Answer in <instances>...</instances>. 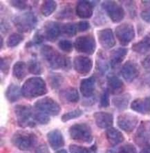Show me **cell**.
I'll list each match as a JSON object with an SVG mask.
<instances>
[{"label":"cell","instance_id":"681fc988","mask_svg":"<svg viewBox=\"0 0 150 153\" xmlns=\"http://www.w3.org/2000/svg\"><path fill=\"white\" fill-rule=\"evenodd\" d=\"M129 4H127V9H128L129 13L131 17L136 16V8L134 4V1H129Z\"/></svg>","mask_w":150,"mask_h":153},{"label":"cell","instance_id":"4316f807","mask_svg":"<svg viewBox=\"0 0 150 153\" xmlns=\"http://www.w3.org/2000/svg\"><path fill=\"white\" fill-rule=\"evenodd\" d=\"M110 68V64L105 54L103 51H100L97 55L95 69L101 75H104Z\"/></svg>","mask_w":150,"mask_h":153},{"label":"cell","instance_id":"836d02e7","mask_svg":"<svg viewBox=\"0 0 150 153\" xmlns=\"http://www.w3.org/2000/svg\"><path fill=\"white\" fill-rule=\"evenodd\" d=\"M62 34L68 37H73L76 36L78 33L77 24L74 23H66L61 25Z\"/></svg>","mask_w":150,"mask_h":153},{"label":"cell","instance_id":"d6a6232c","mask_svg":"<svg viewBox=\"0 0 150 153\" xmlns=\"http://www.w3.org/2000/svg\"><path fill=\"white\" fill-rule=\"evenodd\" d=\"M48 82L52 89H58L63 84L64 77L60 73H51L48 76Z\"/></svg>","mask_w":150,"mask_h":153},{"label":"cell","instance_id":"816d5d0a","mask_svg":"<svg viewBox=\"0 0 150 153\" xmlns=\"http://www.w3.org/2000/svg\"><path fill=\"white\" fill-rule=\"evenodd\" d=\"M9 29H10V25H9V24L8 23V22L2 20V22H1V31H2V33H6L9 30Z\"/></svg>","mask_w":150,"mask_h":153},{"label":"cell","instance_id":"f907efd6","mask_svg":"<svg viewBox=\"0 0 150 153\" xmlns=\"http://www.w3.org/2000/svg\"><path fill=\"white\" fill-rule=\"evenodd\" d=\"M35 153H50V151L46 144H41L36 148Z\"/></svg>","mask_w":150,"mask_h":153},{"label":"cell","instance_id":"2e32d148","mask_svg":"<svg viewBox=\"0 0 150 153\" xmlns=\"http://www.w3.org/2000/svg\"><path fill=\"white\" fill-rule=\"evenodd\" d=\"M140 71L138 65L132 61H127L122 66L120 74L127 82L131 83L139 75Z\"/></svg>","mask_w":150,"mask_h":153},{"label":"cell","instance_id":"f6af8a7d","mask_svg":"<svg viewBox=\"0 0 150 153\" xmlns=\"http://www.w3.org/2000/svg\"><path fill=\"white\" fill-rule=\"evenodd\" d=\"M45 38L43 35L42 33H41L40 30H38L35 34L33 35V40H32V42H33V45H40L42 44L44 42Z\"/></svg>","mask_w":150,"mask_h":153},{"label":"cell","instance_id":"6f0895ef","mask_svg":"<svg viewBox=\"0 0 150 153\" xmlns=\"http://www.w3.org/2000/svg\"><path fill=\"white\" fill-rule=\"evenodd\" d=\"M56 153H68V152L66 150L62 149V150H59L58 151H56Z\"/></svg>","mask_w":150,"mask_h":153},{"label":"cell","instance_id":"7c38bea8","mask_svg":"<svg viewBox=\"0 0 150 153\" xmlns=\"http://www.w3.org/2000/svg\"><path fill=\"white\" fill-rule=\"evenodd\" d=\"M135 143L139 146L148 145L150 143V121H142L138 126L134 137Z\"/></svg>","mask_w":150,"mask_h":153},{"label":"cell","instance_id":"60d3db41","mask_svg":"<svg viewBox=\"0 0 150 153\" xmlns=\"http://www.w3.org/2000/svg\"><path fill=\"white\" fill-rule=\"evenodd\" d=\"M9 4L11 6L20 10H26L28 8V1H24V0H13V1H9Z\"/></svg>","mask_w":150,"mask_h":153},{"label":"cell","instance_id":"f1b7e54d","mask_svg":"<svg viewBox=\"0 0 150 153\" xmlns=\"http://www.w3.org/2000/svg\"><path fill=\"white\" fill-rule=\"evenodd\" d=\"M22 94V91L20 86L17 84H11L8 86L5 92V96L7 100L10 103L16 102L20 100Z\"/></svg>","mask_w":150,"mask_h":153},{"label":"cell","instance_id":"f546056e","mask_svg":"<svg viewBox=\"0 0 150 153\" xmlns=\"http://www.w3.org/2000/svg\"><path fill=\"white\" fill-rule=\"evenodd\" d=\"M27 71V64L22 61H18L13 65V75L17 80H22L26 76Z\"/></svg>","mask_w":150,"mask_h":153},{"label":"cell","instance_id":"c3c4849f","mask_svg":"<svg viewBox=\"0 0 150 153\" xmlns=\"http://www.w3.org/2000/svg\"><path fill=\"white\" fill-rule=\"evenodd\" d=\"M142 66L145 71L150 73V55L146 56L141 62Z\"/></svg>","mask_w":150,"mask_h":153},{"label":"cell","instance_id":"7bdbcfd3","mask_svg":"<svg viewBox=\"0 0 150 153\" xmlns=\"http://www.w3.org/2000/svg\"><path fill=\"white\" fill-rule=\"evenodd\" d=\"M118 153H138L137 150L132 143H125L119 148Z\"/></svg>","mask_w":150,"mask_h":153},{"label":"cell","instance_id":"3957f363","mask_svg":"<svg viewBox=\"0 0 150 153\" xmlns=\"http://www.w3.org/2000/svg\"><path fill=\"white\" fill-rule=\"evenodd\" d=\"M38 136L33 132L17 130L11 138V143L22 151H28L37 144Z\"/></svg>","mask_w":150,"mask_h":153},{"label":"cell","instance_id":"9a60e30c","mask_svg":"<svg viewBox=\"0 0 150 153\" xmlns=\"http://www.w3.org/2000/svg\"><path fill=\"white\" fill-rule=\"evenodd\" d=\"M98 39L102 48L106 50L112 48L116 45V39L111 28H104L97 33Z\"/></svg>","mask_w":150,"mask_h":153},{"label":"cell","instance_id":"ffe728a7","mask_svg":"<svg viewBox=\"0 0 150 153\" xmlns=\"http://www.w3.org/2000/svg\"><path fill=\"white\" fill-rule=\"evenodd\" d=\"M48 143L53 150L60 149L65 144L64 139L60 130L55 129L51 130L46 134Z\"/></svg>","mask_w":150,"mask_h":153},{"label":"cell","instance_id":"d6986e66","mask_svg":"<svg viewBox=\"0 0 150 153\" xmlns=\"http://www.w3.org/2000/svg\"><path fill=\"white\" fill-rule=\"evenodd\" d=\"M94 5L91 1H79L76 6V15L82 19H89L94 13Z\"/></svg>","mask_w":150,"mask_h":153},{"label":"cell","instance_id":"e0dca14e","mask_svg":"<svg viewBox=\"0 0 150 153\" xmlns=\"http://www.w3.org/2000/svg\"><path fill=\"white\" fill-rule=\"evenodd\" d=\"M59 97L64 104H74L79 102L80 94L76 88L68 87L60 91Z\"/></svg>","mask_w":150,"mask_h":153},{"label":"cell","instance_id":"680465c9","mask_svg":"<svg viewBox=\"0 0 150 153\" xmlns=\"http://www.w3.org/2000/svg\"><path fill=\"white\" fill-rule=\"evenodd\" d=\"M0 39H1V46H0V48H1V49L3 48V44H4V42H3V37H0Z\"/></svg>","mask_w":150,"mask_h":153},{"label":"cell","instance_id":"ba28073f","mask_svg":"<svg viewBox=\"0 0 150 153\" xmlns=\"http://www.w3.org/2000/svg\"><path fill=\"white\" fill-rule=\"evenodd\" d=\"M74 48L80 53L92 55L96 49V42L92 35H86L77 37L74 42Z\"/></svg>","mask_w":150,"mask_h":153},{"label":"cell","instance_id":"f5cc1de1","mask_svg":"<svg viewBox=\"0 0 150 153\" xmlns=\"http://www.w3.org/2000/svg\"><path fill=\"white\" fill-rule=\"evenodd\" d=\"M95 101H96V99H95V97L94 95L92 97H88L87 98V100L85 101V102H84L83 105H92L93 104H94Z\"/></svg>","mask_w":150,"mask_h":153},{"label":"cell","instance_id":"7dc6e473","mask_svg":"<svg viewBox=\"0 0 150 153\" xmlns=\"http://www.w3.org/2000/svg\"><path fill=\"white\" fill-rule=\"evenodd\" d=\"M140 17H141L143 21H145L148 24H150V8L142 10L140 13Z\"/></svg>","mask_w":150,"mask_h":153},{"label":"cell","instance_id":"9f6ffc18","mask_svg":"<svg viewBox=\"0 0 150 153\" xmlns=\"http://www.w3.org/2000/svg\"><path fill=\"white\" fill-rule=\"evenodd\" d=\"M106 153H118V151L116 150L113 149V148H111V149H108L106 150Z\"/></svg>","mask_w":150,"mask_h":153},{"label":"cell","instance_id":"74e56055","mask_svg":"<svg viewBox=\"0 0 150 153\" xmlns=\"http://www.w3.org/2000/svg\"><path fill=\"white\" fill-rule=\"evenodd\" d=\"M33 118L35 122L40 123L41 125H46L51 120L48 114L40 111L38 112H34Z\"/></svg>","mask_w":150,"mask_h":153},{"label":"cell","instance_id":"8992f818","mask_svg":"<svg viewBox=\"0 0 150 153\" xmlns=\"http://www.w3.org/2000/svg\"><path fill=\"white\" fill-rule=\"evenodd\" d=\"M69 132L73 140L79 143H90L94 139L92 128L85 123L74 124L69 128Z\"/></svg>","mask_w":150,"mask_h":153},{"label":"cell","instance_id":"ab89813d","mask_svg":"<svg viewBox=\"0 0 150 153\" xmlns=\"http://www.w3.org/2000/svg\"><path fill=\"white\" fill-rule=\"evenodd\" d=\"M58 47L60 50H62V51L64 52V53H71L73 49H74L72 42L67 39L60 40V41L58 42Z\"/></svg>","mask_w":150,"mask_h":153},{"label":"cell","instance_id":"11a10c76","mask_svg":"<svg viewBox=\"0 0 150 153\" xmlns=\"http://www.w3.org/2000/svg\"><path fill=\"white\" fill-rule=\"evenodd\" d=\"M140 153H150V143L143 147Z\"/></svg>","mask_w":150,"mask_h":153},{"label":"cell","instance_id":"4fadbf2b","mask_svg":"<svg viewBox=\"0 0 150 153\" xmlns=\"http://www.w3.org/2000/svg\"><path fill=\"white\" fill-rule=\"evenodd\" d=\"M61 25L57 22L47 21L43 26L42 34L45 39L51 42H56L58 39L59 36L62 34Z\"/></svg>","mask_w":150,"mask_h":153},{"label":"cell","instance_id":"5bb4252c","mask_svg":"<svg viewBox=\"0 0 150 153\" xmlns=\"http://www.w3.org/2000/svg\"><path fill=\"white\" fill-rule=\"evenodd\" d=\"M74 70L81 75H87L92 71L93 61L89 57L83 55H77L73 61Z\"/></svg>","mask_w":150,"mask_h":153},{"label":"cell","instance_id":"7a4b0ae2","mask_svg":"<svg viewBox=\"0 0 150 153\" xmlns=\"http://www.w3.org/2000/svg\"><path fill=\"white\" fill-rule=\"evenodd\" d=\"M22 94L26 99H35L46 94V84L42 78L33 76L26 80L21 88Z\"/></svg>","mask_w":150,"mask_h":153},{"label":"cell","instance_id":"ac0fdd59","mask_svg":"<svg viewBox=\"0 0 150 153\" xmlns=\"http://www.w3.org/2000/svg\"><path fill=\"white\" fill-rule=\"evenodd\" d=\"M94 118L95 124L100 128H110L113 124V116L110 112H96L94 114Z\"/></svg>","mask_w":150,"mask_h":153},{"label":"cell","instance_id":"4dcf8cb0","mask_svg":"<svg viewBox=\"0 0 150 153\" xmlns=\"http://www.w3.org/2000/svg\"><path fill=\"white\" fill-rule=\"evenodd\" d=\"M57 6H58V4H57L56 1H53V0L44 1L40 6L41 13L44 17H49L55 12Z\"/></svg>","mask_w":150,"mask_h":153},{"label":"cell","instance_id":"cb8c5ba5","mask_svg":"<svg viewBox=\"0 0 150 153\" xmlns=\"http://www.w3.org/2000/svg\"><path fill=\"white\" fill-rule=\"evenodd\" d=\"M127 53L128 49L125 48H118L111 51L110 56V64L111 68H116L121 64L126 58Z\"/></svg>","mask_w":150,"mask_h":153},{"label":"cell","instance_id":"91938a15","mask_svg":"<svg viewBox=\"0 0 150 153\" xmlns=\"http://www.w3.org/2000/svg\"><path fill=\"white\" fill-rule=\"evenodd\" d=\"M142 4H145V5H150V1H142Z\"/></svg>","mask_w":150,"mask_h":153},{"label":"cell","instance_id":"d4e9b609","mask_svg":"<svg viewBox=\"0 0 150 153\" xmlns=\"http://www.w3.org/2000/svg\"><path fill=\"white\" fill-rule=\"evenodd\" d=\"M108 142L112 146H116L122 143L124 140L123 134L117 128L111 127L107 128L105 132Z\"/></svg>","mask_w":150,"mask_h":153},{"label":"cell","instance_id":"7402d4cb","mask_svg":"<svg viewBox=\"0 0 150 153\" xmlns=\"http://www.w3.org/2000/svg\"><path fill=\"white\" fill-rule=\"evenodd\" d=\"M125 86L122 81L116 75H110L107 78V88L109 93L115 95L121 94L124 91Z\"/></svg>","mask_w":150,"mask_h":153},{"label":"cell","instance_id":"52a82bcc","mask_svg":"<svg viewBox=\"0 0 150 153\" xmlns=\"http://www.w3.org/2000/svg\"><path fill=\"white\" fill-rule=\"evenodd\" d=\"M34 108L37 111L51 116H57L60 113L61 107L59 103L49 97H45L36 101Z\"/></svg>","mask_w":150,"mask_h":153},{"label":"cell","instance_id":"44dd1931","mask_svg":"<svg viewBox=\"0 0 150 153\" xmlns=\"http://www.w3.org/2000/svg\"><path fill=\"white\" fill-rule=\"evenodd\" d=\"M95 84H96V79L94 76L82 79L80 84L81 94L86 98L94 96Z\"/></svg>","mask_w":150,"mask_h":153},{"label":"cell","instance_id":"30bf717a","mask_svg":"<svg viewBox=\"0 0 150 153\" xmlns=\"http://www.w3.org/2000/svg\"><path fill=\"white\" fill-rule=\"evenodd\" d=\"M102 8L113 23H119L125 16L124 9L116 1H104L102 4Z\"/></svg>","mask_w":150,"mask_h":153},{"label":"cell","instance_id":"ee69618b","mask_svg":"<svg viewBox=\"0 0 150 153\" xmlns=\"http://www.w3.org/2000/svg\"><path fill=\"white\" fill-rule=\"evenodd\" d=\"M110 93L107 90H105L102 94L100 100V106L101 108H107L110 104Z\"/></svg>","mask_w":150,"mask_h":153},{"label":"cell","instance_id":"83f0119b","mask_svg":"<svg viewBox=\"0 0 150 153\" xmlns=\"http://www.w3.org/2000/svg\"><path fill=\"white\" fill-rule=\"evenodd\" d=\"M131 95L129 93L121 94L113 98L112 103L118 111H124L128 107L131 100Z\"/></svg>","mask_w":150,"mask_h":153},{"label":"cell","instance_id":"6da1fadb","mask_svg":"<svg viewBox=\"0 0 150 153\" xmlns=\"http://www.w3.org/2000/svg\"><path fill=\"white\" fill-rule=\"evenodd\" d=\"M40 53L44 62L53 70H63L68 71L71 68V62L68 56L61 54L50 45H44L40 49Z\"/></svg>","mask_w":150,"mask_h":153},{"label":"cell","instance_id":"f35d334b","mask_svg":"<svg viewBox=\"0 0 150 153\" xmlns=\"http://www.w3.org/2000/svg\"><path fill=\"white\" fill-rule=\"evenodd\" d=\"M11 62H12V59L10 57H1V59H0V68H1L2 73H3L4 75H7L8 73Z\"/></svg>","mask_w":150,"mask_h":153},{"label":"cell","instance_id":"603a6c76","mask_svg":"<svg viewBox=\"0 0 150 153\" xmlns=\"http://www.w3.org/2000/svg\"><path fill=\"white\" fill-rule=\"evenodd\" d=\"M131 108L137 113L142 114H150V97L138 98L131 103Z\"/></svg>","mask_w":150,"mask_h":153},{"label":"cell","instance_id":"bcb514c9","mask_svg":"<svg viewBox=\"0 0 150 153\" xmlns=\"http://www.w3.org/2000/svg\"><path fill=\"white\" fill-rule=\"evenodd\" d=\"M76 24L79 32H85L91 28V25L88 21H80Z\"/></svg>","mask_w":150,"mask_h":153},{"label":"cell","instance_id":"d590c367","mask_svg":"<svg viewBox=\"0 0 150 153\" xmlns=\"http://www.w3.org/2000/svg\"><path fill=\"white\" fill-rule=\"evenodd\" d=\"M74 16V11L73 8L70 6H64L56 14V17L58 20L69 19L73 18Z\"/></svg>","mask_w":150,"mask_h":153},{"label":"cell","instance_id":"277c9868","mask_svg":"<svg viewBox=\"0 0 150 153\" xmlns=\"http://www.w3.org/2000/svg\"><path fill=\"white\" fill-rule=\"evenodd\" d=\"M12 22L20 33L31 32L38 24V18L31 11H27L22 14L16 15L13 17Z\"/></svg>","mask_w":150,"mask_h":153},{"label":"cell","instance_id":"b9f144b4","mask_svg":"<svg viewBox=\"0 0 150 153\" xmlns=\"http://www.w3.org/2000/svg\"><path fill=\"white\" fill-rule=\"evenodd\" d=\"M70 153H92V150L84 146L71 144L69 146Z\"/></svg>","mask_w":150,"mask_h":153},{"label":"cell","instance_id":"1f68e13d","mask_svg":"<svg viewBox=\"0 0 150 153\" xmlns=\"http://www.w3.org/2000/svg\"><path fill=\"white\" fill-rule=\"evenodd\" d=\"M27 68L29 73L35 75H40L43 73V68L39 60L31 58L27 63Z\"/></svg>","mask_w":150,"mask_h":153},{"label":"cell","instance_id":"e575fe53","mask_svg":"<svg viewBox=\"0 0 150 153\" xmlns=\"http://www.w3.org/2000/svg\"><path fill=\"white\" fill-rule=\"evenodd\" d=\"M24 37L21 33H14L9 35L7 40H6V46L8 48H14L17 46L24 41Z\"/></svg>","mask_w":150,"mask_h":153},{"label":"cell","instance_id":"484cf974","mask_svg":"<svg viewBox=\"0 0 150 153\" xmlns=\"http://www.w3.org/2000/svg\"><path fill=\"white\" fill-rule=\"evenodd\" d=\"M132 51L140 55L150 53V35L145 36L141 40L133 44Z\"/></svg>","mask_w":150,"mask_h":153},{"label":"cell","instance_id":"8d00e7d4","mask_svg":"<svg viewBox=\"0 0 150 153\" xmlns=\"http://www.w3.org/2000/svg\"><path fill=\"white\" fill-rule=\"evenodd\" d=\"M83 114V111L82 110L77 108L74 111L68 112L67 113H64L61 117V120L62 122H67L72 119H75L80 117Z\"/></svg>","mask_w":150,"mask_h":153},{"label":"cell","instance_id":"5b68a950","mask_svg":"<svg viewBox=\"0 0 150 153\" xmlns=\"http://www.w3.org/2000/svg\"><path fill=\"white\" fill-rule=\"evenodd\" d=\"M15 113L17 124L22 128H34L36 122L34 120V112L29 105L20 104L15 105Z\"/></svg>","mask_w":150,"mask_h":153},{"label":"cell","instance_id":"db71d44e","mask_svg":"<svg viewBox=\"0 0 150 153\" xmlns=\"http://www.w3.org/2000/svg\"><path fill=\"white\" fill-rule=\"evenodd\" d=\"M142 83L145 85L150 88V74L149 75H145L142 79Z\"/></svg>","mask_w":150,"mask_h":153},{"label":"cell","instance_id":"8fae6325","mask_svg":"<svg viewBox=\"0 0 150 153\" xmlns=\"http://www.w3.org/2000/svg\"><path fill=\"white\" fill-rule=\"evenodd\" d=\"M138 123V118L131 113H123L117 117V125L123 131L129 133L133 132Z\"/></svg>","mask_w":150,"mask_h":153},{"label":"cell","instance_id":"9c48e42d","mask_svg":"<svg viewBox=\"0 0 150 153\" xmlns=\"http://www.w3.org/2000/svg\"><path fill=\"white\" fill-rule=\"evenodd\" d=\"M115 34L120 44L126 46L134 39L136 35L134 26L130 23L124 22L116 28Z\"/></svg>","mask_w":150,"mask_h":153}]
</instances>
